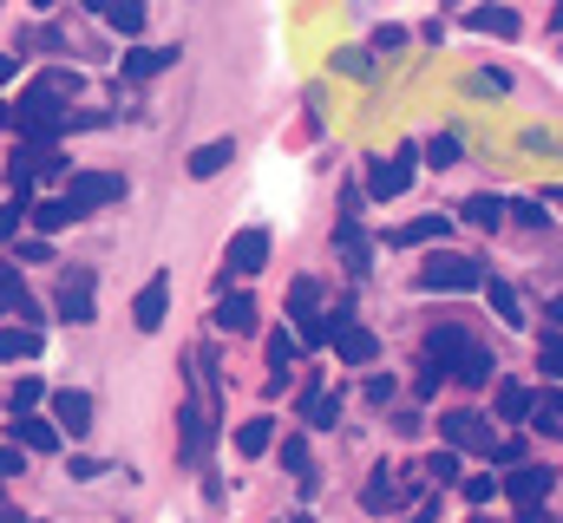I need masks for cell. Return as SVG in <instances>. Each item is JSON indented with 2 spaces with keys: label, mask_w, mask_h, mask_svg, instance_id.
I'll return each mask as SVG.
<instances>
[{
  "label": "cell",
  "mask_w": 563,
  "mask_h": 523,
  "mask_svg": "<svg viewBox=\"0 0 563 523\" xmlns=\"http://www.w3.org/2000/svg\"><path fill=\"white\" fill-rule=\"evenodd\" d=\"M426 360H439L445 380H459V387H492V367H498V360H492L465 327H452V321L426 334Z\"/></svg>",
  "instance_id": "cell-1"
},
{
  "label": "cell",
  "mask_w": 563,
  "mask_h": 523,
  "mask_svg": "<svg viewBox=\"0 0 563 523\" xmlns=\"http://www.w3.org/2000/svg\"><path fill=\"white\" fill-rule=\"evenodd\" d=\"M13 125L26 131L33 144H53V137L66 131V112H59V92H53V86H26V92H20V105H13Z\"/></svg>",
  "instance_id": "cell-2"
},
{
  "label": "cell",
  "mask_w": 563,
  "mask_h": 523,
  "mask_svg": "<svg viewBox=\"0 0 563 523\" xmlns=\"http://www.w3.org/2000/svg\"><path fill=\"white\" fill-rule=\"evenodd\" d=\"M59 197H66L79 216H92V210H106V203H125V177H119V170H73Z\"/></svg>",
  "instance_id": "cell-3"
},
{
  "label": "cell",
  "mask_w": 563,
  "mask_h": 523,
  "mask_svg": "<svg viewBox=\"0 0 563 523\" xmlns=\"http://www.w3.org/2000/svg\"><path fill=\"white\" fill-rule=\"evenodd\" d=\"M53 301H59V321H73V327L99 321V275H92V268H66Z\"/></svg>",
  "instance_id": "cell-4"
},
{
  "label": "cell",
  "mask_w": 563,
  "mask_h": 523,
  "mask_svg": "<svg viewBox=\"0 0 563 523\" xmlns=\"http://www.w3.org/2000/svg\"><path fill=\"white\" fill-rule=\"evenodd\" d=\"M328 341H334V354H341L347 367H374V354H380L374 327H361L347 308H334V314H328Z\"/></svg>",
  "instance_id": "cell-5"
},
{
  "label": "cell",
  "mask_w": 563,
  "mask_h": 523,
  "mask_svg": "<svg viewBox=\"0 0 563 523\" xmlns=\"http://www.w3.org/2000/svg\"><path fill=\"white\" fill-rule=\"evenodd\" d=\"M420 288H432V294H465V288H485V268L472 256H432L420 268Z\"/></svg>",
  "instance_id": "cell-6"
},
{
  "label": "cell",
  "mask_w": 563,
  "mask_h": 523,
  "mask_svg": "<svg viewBox=\"0 0 563 523\" xmlns=\"http://www.w3.org/2000/svg\"><path fill=\"white\" fill-rule=\"evenodd\" d=\"M413 170H420V144H400L394 157H380V164L367 170V197H380V203L400 197V190L413 183Z\"/></svg>",
  "instance_id": "cell-7"
},
{
  "label": "cell",
  "mask_w": 563,
  "mask_h": 523,
  "mask_svg": "<svg viewBox=\"0 0 563 523\" xmlns=\"http://www.w3.org/2000/svg\"><path fill=\"white\" fill-rule=\"evenodd\" d=\"M439 432H445V445H452V452H492V445H498V438H492V425H485L478 412H445V419H439Z\"/></svg>",
  "instance_id": "cell-8"
},
{
  "label": "cell",
  "mask_w": 563,
  "mask_h": 523,
  "mask_svg": "<svg viewBox=\"0 0 563 523\" xmlns=\"http://www.w3.org/2000/svg\"><path fill=\"white\" fill-rule=\"evenodd\" d=\"M295 341L301 347H328V314L314 308V281H295Z\"/></svg>",
  "instance_id": "cell-9"
},
{
  "label": "cell",
  "mask_w": 563,
  "mask_h": 523,
  "mask_svg": "<svg viewBox=\"0 0 563 523\" xmlns=\"http://www.w3.org/2000/svg\"><path fill=\"white\" fill-rule=\"evenodd\" d=\"M164 314H170V275H151L139 288V301H132V321H139V334H157Z\"/></svg>",
  "instance_id": "cell-10"
},
{
  "label": "cell",
  "mask_w": 563,
  "mask_h": 523,
  "mask_svg": "<svg viewBox=\"0 0 563 523\" xmlns=\"http://www.w3.org/2000/svg\"><path fill=\"white\" fill-rule=\"evenodd\" d=\"M53 425L73 432V438H86V432H92V392H79V387L53 392Z\"/></svg>",
  "instance_id": "cell-11"
},
{
  "label": "cell",
  "mask_w": 563,
  "mask_h": 523,
  "mask_svg": "<svg viewBox=\"0 0 563 523\" xmlns=\"http://www.w3.org/2000/svg\"><path fill=\"white\" fill-rule=\"evenodd\" d=\"M551 485H558V471H544V465H518L511 478H505V491H511V504L525 511V504H544L551 498Z\"/></svg>",
  "instance_id": "cell-12"
},
{
  "label": "cell",
  "mask_w": 563,
  "mask_h": 523,
  "mask_svg": "<svg viewBox=\"0 0 563 523\" xmlns=\"http://www.w3.org/2000/svg\"><path fill=\"white\" fill-rule=\"evenodd\" d=\"M0 314H13V321H26V327H40V301L26 294V281L13 275V262H0Z\"/></svg>",
  "instance_id": "cell-13"
},
{
  "label": "cell",
  "mask_w": 563,
  "mask_h": 523,
  "mask_svg": "<svg viewBox=\"0 0 563 523\" xmlns=\"http://www.w3.org/2000/svg\"><path fill=\"white\" fill-rule=\"evenodd\" d=\"M230 268H236V275H256V268H263V262H269V230H236V236H230Z\"/></svg>",
  "instance_id": "cell-14"
},
{
  "label": "cell",
  "mask_w": 563,
  "mask_h": 523,
  "mask_svg": "<svg viewBox=\"0 0 563 523\" xmlns=\"http://www.w3.org/2000/svg\"><path fill=\"white\" fill-rule=\"evenodd\" d=\"M334 243H341V256L354 275H367L374 262H367V236H361V216H354V197H347V210H341V223H334Z\"/></svg>",
  "instance_id": "cell-15"
},
{
  "label": "cell",
  "mask_w": 563,
  "mask_h": 523,
  "mask_svg": "<svg viewBox=\"0 0 563 523\" xmlns=\"http://www.w3.org/2000/svg\"><path fill=\"white\" fill-rule=\"evenodd\" d=\"M177 425H184V465H197L203 445H210V419H203V405L184 399V405H177Z\"/></svg>",
  "instance_id": "cell-16"
},
{
  "label": "cell",
  "mask_w": 563,
  "mask_h": 523,
  "mask_svg": "<svg viewBox=\"0 0 563 523\" xmlns=\"http://www.w3.org/2000/svg\"><path fill=\"white\" fill-rule=\"evenodd\" d=\"M301 419H308V432H334V419H341V392L308 387L301 392Z\"/></svg>",
  "instance_id": "cell-17"
},
{
  "label": "cell",
  "mask_w": 563,
  "mask_h": 523,
  "mask_svg": "<svg viewBox=\"0 0 563 523\" xmlns=\"http://www.w3.org/2000/svg\"><path fill=\"white\" fill-rule=\"evenodd\" d=\"M13 438L26 452H59V425L53 419H33V412H13Z\"/></svg>",
  "instance_id": "cell-18"
},
{
  "label": "cell",
  "mask_w": 563,
  "mask_h": 523,
  "mask_svg": "<svg viewBox=\"0 0 563 523\" xmlns=\"http://www.w3.org/2000/svg\"><path fill=\"white\" fill-rule=\"evenodd\" d=\"M217 327L223 334H256V301L250 294H223L217 301Z\"/></svg>",
  "instance_id": "cell-19"
},
{
  "label": "cell",
  "mask_w": 563,
  "mask_h": 523,
  "mask_svg": "<svg viewBox=\"0 0 563 523\" xmlns=\"http://www.w3.org/2000/svg\"><path fill=\"white\" fill-rule=\"evenodd\" d=\"M400 498H407V485H400V478H387V465H380V471L367 478V491H361V504H367L374 518H380V511H394Z\"/></svg>",
  "instance_id": "cell-20"
},
{
  "label": "cell",
  "mask_w": 563,
  "mask_h": 523,
  "mask_svg": "<svg viewBox=\"0 0 563 523\" xmlns=\"http://www.w3.org/2000/svg\"><path fill=\"white\" fill-rule=\"evenodd\" d=\"M40 354V327H26V321H13V327H0V360L13 367V360H33Z\"/></svg>",
  "instance_id": "cell-21"
},
{
  "label": "cell",
  "mask_w": 563,
  "mask_h": 523,
  "mask_svg": "<svg viewBox=\"0 0 563 523\" xmlns=\"http://www.w3.org/2000/svg\"><path fill=\"white\" fill-rule=\"evenodd\" d=\"M164 66H177V46H139V53H125V79H151Z\"/></svg>",
  "instance_id": "cell-22"
},
{
  "label": "cell",
  "mask_w": 563,
  "mask_h": 523,
  "mask_svg": "<svg viewBox=\"0 0 563 523\" xmlns=\"http://www.w3.org/2000/svg\"><path fill=\"white\" fill-rule=\"evenodd\" d=\"M465 26H472V33H498V40H511V33H518V13H511V7H472Z\"/></svg>",
  "instance_id": "cell-23"
},
{
  "label": "cell",
  "mask_w": 563,
  "mask_h": 523,
  "mask_svg": "<svg viewBox=\"0 0 563 523\" xmlns=\"http://www.w3.org/2000/svg\"><path fill=\"white\" fill-rule=\"evenodd\" d=\"M26 216H33V230H40V236H53V230H66V223H79V210H73L66 197H46V203H33Z\"/></svg>",
  "instance_id": "cell-24"
},
{
  "label": "cell",
  "mask_w": 563,
  "mask_h": 523,
  "mask_svg": "<svg viewBox=\"0 0 563 523\" xmlns=\"http://www.w3.org/2000/svg\"><path fill=\"white\" fill-rule=\"evenodd\" d=\"M485 294H492V314L505 321V327H525L531 314H525V301H518V288L511 281H485Z\"/></svg>",
  "instance_id": "cell-25"
},
{
  "label": "cell",
  "mask_w": 563,
  "mask_h": 523,
  "mask_svg": "<svg viewBox=\"0 0 563 523\" xmlns=\"http://www.w3.org/2000/svg\"><path fill=\"white\" fill-rule=\"evenodd\" d=\"M269 445H276V419H243V425H236V452H243V458H263Z\"/></svg>",
  "instance_id": "cell-26"
},
{
  "label": "cell",
  "mask_w": 563,
  "mask_h": 523,
  "mask_svg": "<svg viewBox=\"0 0 563 523\" xmlns=\"http://www.w3.org/2000/svg\"><path fill=\"white\" fill-rule=\"evenodd\" d=\"M295 360H301V341H295V334H269V387H282V380H288V367H295Z\"/></svg>",
  "instance_id": "cell-27"
},
{
  "label": "cell",
  "mask_w": 563,
  "mask_h": 523,
  "mask_svg": "<svg viewBox=\"0 0 563 523\" xmlns=\"http://www.w3.org/2000/svg\"><path fill=\"white\" fill-rule=\"evenodd\" d=\"M230 157H236V144H230V137H217V144H197V151H190V177H217Z\"/></svg>",
  "instance_id": "cell-28"
},
{
  "label": "cell",
  "mask_w": 563,
  "mask_h": 523,
  "mask_svg": "<svg viewBox=\"0 0 563 523\" xmlns=\"http://www.w3.org/2000/svg\"><path fill=\"white\" fill-rule=\"evenodd\" d=\"M531 425H538L544 438H563V392H538V399H531Z\"/></svg>",
  "instance_id": "cell-29"
},
{
  "label": "cell",
  "mask_w": 563,
  "mask_h": 523,
  "mask_svg": "<svg viewBox=\"0 0 563 523\" xmlns=\"http://www.w3.org/2000/svg\"><path fill=\"white\" fill-rule=\"evenodd\" d=\"M505 210H511L505 197H465V223H472V230H498Z\"/></svg>",
  "instance_id": "cell-30"
},
{
  "label": "cell",
  "mask_w": 563,
  "mask_h": 523,
  "mask_svg": "<svg viewBox=\"0 0 563 523\" xmlns=\"http://www.w3.org/2000/svg\"><path fill=\"white\" fill-rule=\"evenodd\" d=\"M282 465L301 491H314V465H308V438H282Z\"/></svg>",
  "instance_id": "cell-31"
},
{
  "label": "cell",
  "mask_w": 563,
  "mask_h": 523,
  "mask_svg": "<svg viewBox=\"0 0 563 523\" xmlns=\"http://www.w3.org/2000/svg\"><path fill=\"white\" fill-rule=\"evenodd\" d=\"M531 399H538L531 387H518V380H498V419H531Z\"/></svg>",
  "instance_id": "cell-32"
},
{
  "label": "cell",
  "mask_w": 563,
  "mask_h": 523,
  "mask_svg": "<svg viewBox=\"0 0 563 523\" xmlns=\"http://www.w3.org/2000/svg\"><path fill=\"white\" fill-rule=\"evenodd\" d=\"M106 20L119 33H144V0H106Z\"/></svg>",
  "instance_id": "cell-33"
},
{
  "label": "cell",
  "mask_w": 563,
  "mask_h": 523,
  "mask_svg": "<svg viewBox=\"0 0 563 523\" xmlns=\"http://www.w3.org/2000/svg\"><path fill=\"white\" fill-rule=\"evenodd\" d=\"M26 210H33V190H13V203H0V243H7V236H20Z\"/></svg>",
  "instance_id": "cell-34"
},
{
  "label": "cell",
  "mask_w": 563,
  "mask_h": 523,
  "mask_svg": "<svg viewBox=\"0 0 563 523\" xmlns=\"http://www.w3.org/2000/svg\"><path fill=\"white\" fill-rule=\"evenodd\" d=\"M432 236H445V216H420V223H407V230H400L394 243L407 249V243H432Z\"/></svg>",
  "instance_id": "cell-35"
},
{
  "label": "cell",
  "mask_w": 563,
  "mask_h": 523,
  "mask_svg": "<svg viewBox=\"0 0 563 523\" xmlns=\"http://www.w3.org/2000/svg\"><path fill=\"white\" fill-rule=\"evenodd\" d=\"M426 164H439V170H445V164H459V137H452V131L426 137Z\"/></svg>",
  "instance_id": "cell-36"
},
{
  "label": "cell",
  "mask_w": 563,
  "mask_h": 523,
  "mask_svg": "<svg viewBox=\"0 0 563 523\" xmlns=\"http://www.w3.org/2000/svg\"><path fill=\"white\" fill-rule=\"evenodd\" d=\"M426 478L445 491V485H459V452H439V458H426Z\"/></svg>",
  "instance_id": "cell-37"
},
{
  "label": "cell",
  "mask_w": 563,
  "mask_h": 523,
  "mask_svg": "<svg viewBox=\"0 0 563 523\" xmlns=\"http://www.w3.org/2000/svg\"><path fill=\"white\" fill-rule=\"evenodd\" d=\"M334 73H347V79H367V73H374V59H367L361 46H347V53H334Z\"/></svg>",
  "instance_id": "cell-38"
},
{
  "label": "cell",
  "mask_w": 563,
  "mask_h": 523,
  "mask_svg": "<svg viewBox=\"0 0 563 523\" xmlns=\"http://www.w3.org/2000/svg\"><path fill=\"white\" fill-rule=\"evenodd\" d=\"M40 399H46V387H40V380H33V374H26V380H20V387H13V412H33V405H40Z\"/></svg>",
  "instance_id": "cell-39"
},
{
  "label": "cell",
  "mask_w": 563,
  "mask_h": 523,
  "mask_svg": "<svg viewBox=\"0 0 563 523\" xmlns=\"http://www.w3.org/2000/svg\"><path fill=\"white\" fill-rule=\"evenodd\" d=\"M538 367H544V380H563V341H544L538 347Z\"/></svg>",
  "instance_id": "cell-40"
},
{
  "label": "cell",
  "mask_w": 563,
  "mask_h": 523,
  "mask_svg": "<svg viewBox=\"0 0 563 523\" xmlns=\"http://www.w3.org/2000/svg\"><path fill=\"white\" fill-rule=\"evenodd\" d=\"M20 452H26L20 438H13V445H0V478H13V471H26V458H20Z\"/></svg>",
  "instance_id": "cell-41"
},
{
  "label": "cell",
  "mask_w": 563,
  "mask_h": 523,
  "mask_svg": "<svg viewBox=\"0 0 563 523\" xmlns=\"http://www.w3.org/2000/svg\"><path fill=\"white\" fill-rule=\"evenodd\" d=\"M407 46V26H380V40H374V53H400Z\"/></svg>",
  "instance_id": "cell-42"
},
{
  "label": "cell",
  "mask_w": 563,
  "mask_h": 523,
  "mask_svg": "<svg viewBox=\"0 0 563 523\" xmlns=\"http://www.w3.org/2000/svg\"><path fill=\"white\" fill-rule=\"evenodd\" d=\"M492 491H498L492 478H465V498H472V504H492Z\"/></svg>",
  "instance_id": "cell-43"
},
{
  "label": "cell",
  "mask_w": 563,
  "mask_h": 523,
  "mask_svg": "<svg viewBox=\"0 0 563 523\" xmlns=\"http://www.w3.org/2000/svg\"><path fill=\"white\" fill-rule=\"evenodd\" d=\"M439 380H445V367H439V360H426V374H420V399H426V392H439Z\"/></svg>",
  "instance_id": "cell-44"
},
{
  "label": "cell",
  "mask_w": 563,
  "mask_h": 523,
  "mask_svg": "<svg viewBox=\"0 0 563 523\" xmlns=\"http://www.w3.org/2000/svg\"><path fill=\"white\" fill-rule=\"evenodd\" d=\"M367 399H374V405H387V399H394V380H380V374H374V380H367Z\"/></svg>",
  "instance_id": "cell-45"
},
{
  "label": "cell",
  "mask_w": 563,
  "mask_h": 523,
  "mask_svg": "<svg viewBox=\"0 0 563 523\" xmlns=\"http://www.w3.org/2000/svg\"><path fill=\"white\" fill-rule=\"evenodd\" d=\"M13 73H20V59H13V53H0V86H7Z\"/></svg>",
  "instance_id": "cell-46"
},
{
  "label": "cell",
  "mask_w": 563,
  "mask_h": 523,
  "mask_svg": "<svg viewBox=\"0 0 563 523\" xmlns=\"http://www.w3.org/2000/svg\"><path fill=\"white\" fill-rule=\"evenodd\" d=\"M544 314H551V321H558V327H563V294H558V301H551V308H544Z\"/></svg>",
  "instance_id": "cell-47"
},
{
  "label": "cell",
  "mask_w": 563,
  "mask_h": 523,
  "mask_svg": "<svg viewBox=\"0 0 563 523\" xmlns=\"http://www.w3.org/2000/svg\"><path fill=\"white\" fill-rule=\"evenodd\" d=\"M79 7H86V13H106V0H79Z\"/></svg>",
  "instance_id": "cell-48"
},
{
  "label": "cell",
  "mask_w": 563,
  "mask_h": 523,
  "mask_svg": "<svg viewBox=\"0 0 563 523\" xmlns=\"http://www.w3.org/2000/svg\"><path fill=\"white\" fill-rule=\"evenodd\" d=\"M7 125H13V105H0V131H7Z\"/></svg>",
  "instance_id": "cell-49"
},
{
  "label": "cell",
  "mask_w": 563,
  "mask_h": 523,
  "mask_svg": "<svg viewBox=\"0 0 563 523\" xmlns=\"http://www.w3.org/2000/svg\"><path fill=\"white\" fill-rule=\"evenodd\" d=\"M551 26H558V33H563V0H558V13H551Z\"/></svg>",
  "instance_id": "cell-50"
},
{
  "label": "cell",
  "mask_w": 563,
  "mask_h": 523,
  "mask_svg": "<svg viewBox=\"0 0 563 523\" xmlns=\"http://www.w3.org/2000/svg\"><path fill=\"white\" fill-rule=\"evenodd\" d=\"M551 203H563V183H558V190H551Z\"/></svg>",
  "instance_id": "cell-51"
},
{
  "label": "cell",
  "mask_w": 563,
  "mask_h": 523,
  "mask_svg": "<svg viewBox=\"0 0 563 523\" xmlns=\"http://www.w3.org/2000/svg\"><path fill=\"white\" fill-rule=\"evenodd\" d=\"M33 7H40V13H46V7H53V0H33Z\"/></svg>",
  "instance_id": "cell-52"
}]
</instances>
